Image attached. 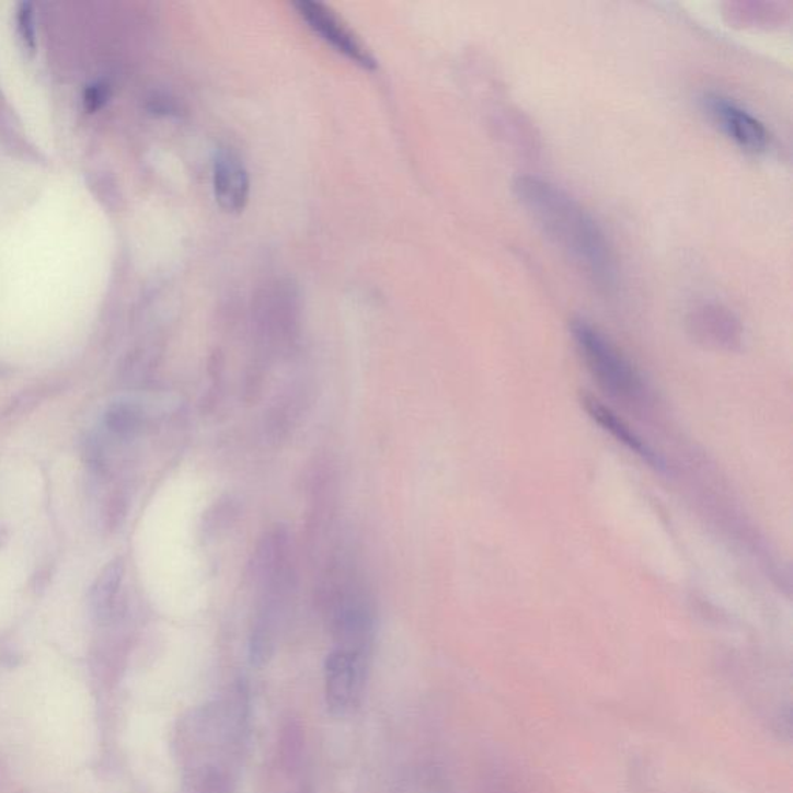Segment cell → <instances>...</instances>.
<instances>
[{"label":"cell","instance_id":"4","mask_svg":"<svg viewBox=\"0 0 793 793\" xmlns=\"http://www.w3.org/2000/svg\"><path fill=\"white\" fill-rule=\"evenodd\" d=\"M299 16L317 33L321 39L331 44L336 51L347 56L352 61L360 64L365 69H376L377 59L368 46L352 32L349 25L324 3L312 0H299L294 3Z\"/></svg>","mask_w":793,"mask_h":793},{"label":"cell","instance_id":"3","mask_svg":"<svg viewBox=\"0 0 793 793\" xmlns=\"http://www.w3.org/2000/svg\"><path fill=\"white\" fill-rule=\"evenodd\" d=\"M702 104L714 125L740 149L751 153H761L769 149V130L765 123L751 115L746 107L720 93H706Z\"/></svg>","mask_w":793,"mask_h":793},{"label":"cell","instance_id":"5","mask_svg":"<svg viewBox=\"0 0 793 793\" xmlns=\"http://www.w3.org/2000/svg\"><path fill=\"white\" fill-rule=\"evenodd\" d=\"M366 657L336 648L325 658V702L335 716L349 713L360 696Z\"/></svg>","mask_w":793,"mask_h":793},{"label":"cell","instance_id":"9","mask_svg":"<svg viewBox=\"0 0 793 793\" xmlns=\"http://www.w3.org/2000/svg\"><path fill=\"white\" fill-rule=\"evenodd\" d=\"M583 405H585L590 417H593L598 425L604 426L606 432L611 433L619 443L627 445L630 450L637 452L639 456L648 460L650 463H657V466L660 463L657 456L650 450L648 445L643 443L641 437L632 432L622 418L617 417L609 407L601 405V403L593 399V396H585V399H583Z\"/></svg>","mask_w":793,"mask_h":793},{"label":"cell","instance_id":"13","mask_svg":"<svg viewBox=\"0 0 793 793\" xmlns=\"http://www.w3.org/2000/svg\"><path fill=\"white\" fill-rule=\"evenodd\" d=\"M108 96L107 85L101 84V82H96V84L91 85V88L85 91L84 95V104L85 108H89V111L95 112L96 108L103 107V104L106 103Z\"/></svg>","mask_w":793,"mask_h":793},{"label":"cell","instance_id":"11","mask_svg":"<svg viewBox=\"0 0 793 793\" xmlns=\"http://www.w3.org/2000/svg\"><path fill=\"white\" fill-rule=\"evenodd\" d=\"M239 515V504L235 503L233 497L227 496L223 499L217 501L215 505L204 516V535L207 538L216 537L227 530L235 521Z\"/></svg>","mask_w":793,"mask_h":793},{"label":"cell","instance_id":"7","mask_svg":"<svg viewBox=\"0 0 793 793\" xmlns=\"http://www.w3.org/2000/svg\"><path fill=\"white\" fill-rule=\"evenodd\" d=\"M691 334L705 343L716 346H733L739 342L740 325L738 318L727 307L721 304H701L691 310L688 317Z\"/></svg>","mask_w":793,"mask_h":793},{"label":"cell","instance_id":"6","mask_svg":"<svg viewBox=\"0 0 793 793\" xmlns=\"http://www.w3.org/2000/svg\"><path fill=\"white\" fill-rule=\"evenodd\" d=\"M212 181L220 207L231 212L245 208L250 196V177L244 163L234 153L219 152L215 160Z\"/></svg>","mask_w":793,"mask_h":793},{"label":"cell","instance_id":"2","mask_svg":"<svg viewBox=\"0 0 793 793\" xmlns=\"http://www.w3.org/2000/svg\"><path fill=\"white\" fill-rule=\"evenodd\" d=\"M571 332L587 368L606 391L623 399L641 394V377L622 352L597 327L585 320H575L572 321Z\"/></svg>","mask_w":793,"mask_h":793},{"label":"cell","instance_id":"12","mask_svg":"<svg viewBox=\"0 0 793 793\" xmlns=\"http://www.w3.org/2000/svg\"><path fill=\"white\" fill-rule=\"evenodd\" d=\"M19 30H21L22 39L28 48H35V25H33V11L27 3L19 10Z\"/></svg>","mask_w":793,"mask_h":793},{"label":"cell","instance_id":"1","mask_svg":"<svg viewBox=\"0 0 793 793\" xmlns=\"http://www.w3.org/2000/svg\"><path fill=\"white\" fill-rule=\"evenodd\" d=\"M514 191L519 204L542 233L574 262L590 283L606 291L616 287L617 265L612 246L597 220L577 198L537 175L516 179Z\"/></svg>","mask_w":793,"mask_h":793},{"label":"cell","instance_id":"10","mask_svg":"<svg viewBox=\"0 0 793 793\" xmlns=\"http://www.w3.org/2000/svg\"><path fill=\"white\" fill-rule=\"evenodd\" d=\"M304 748V733L297 721H290L283 728L279 739L280 762L287 772H295L301 762Z\"/></svg>","mask_w":793,"mask_h":793},{"label":"cell","instance_id":"8","mask_svg":"<svg viewBox=\"0 0 793 793\" xmlns=\"http://www.w3.org/2000/svg\"><path fill=\"white\" fill-rule=\"evenodd\" d=\"M725 18L739 27L772 28L791 18V5L780 2H731L725 5Z\"/></svg>","mask_w":793,"mask_h":793}]
</instances>
